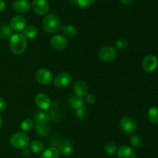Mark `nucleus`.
<instances>
[{"mask_svg": "<svg viewBox=\"0 0 158 158\" xmlns=\"http://www.w3.org/2000/svg\"><path fill=\"white\" fill-rule=\"evenodd\" d=\"M49 125L47 122H35V131L39 136H46L49 133Z\"/></svg>", "mask_w": 158, "mask_h": 158, "instance_id": "f3484780", "label": "nucleus"}, {"mask_svg": "<svg viewBox=\"0 0 158 158\" xmlns=\"http://www.w3.org/2000/svg\"><path fill=\"white\" fill-rule=\"evenodd\" d=\"M127 45H128L127 41L126 40H124V39H120V40H117V43H116V46H117V47L118 48V49H120V50L127 48Z\"/></svg>", "mask_w": 158, "mask_h": 158, "instance_id": "7c9ffc66", "label": "nucleus"}, {"mask_svg": "<svg viewBox=\"0 0 158 158\" xmlns=\"http://www.w3.org/2000/svg\"><path fill=\"white\" fill-rule=\"evenodd\" d=\"M50 44L52 47L56 50H63L67 47L68 40L63 36L56 34L51 38Z\"/></svg>", "mask_w": 158, "mask_h": 158, "instance_id": "6e6552de", "label": "nucleus"}, {"mask_svg": "<svg viewBox=\"0 0 158 158\" xmlns=\"http://www.w3.org/2000/svg\"><path fill=\"white\" fill-rule=\"evenodd\" d=\"M72 82V77L66 72H62L57 74L53 79V84L56 87L60 88L69 86Z\"/></svg>", "mask_w": 158, "mask_h": 158, "instance_id": "0eeeda50", "label": "nucleus"}, {"mask_svg": "<svg viewBox=\"0 0 158 158\" xmlns=\"http://www.w3.org/2000/svg\"><path fill=\"white\" fill-rule=\"evenodd\" d=\"M117 50L114 46H106L100 48L98 52V57L103 62H112L117 58Z\"/></svg>", "mask_w": 158, "mask_h": 158, "instance_id": "20e7f679", "label": "nucleus"}, {"mask_svg": "<svg viewBox=\"0 0 158 158\" xmlns=\"http://www.w3.org/2000/svg\"><path fill=\"white\" fill-rule=\"evenodd\" d=\"M96 2V0H77V4L82 9L91 7Z\"/></svg>", "mask_w": 158, "mask_h": 158, "instance_id": "c756f323", "label": "nucleus"}, {"mask_svg": "<svg viewBox=\"0 0 158 158\" xmlns=\"http://www.w3.org/2000/svg\"><path fill=\"white\" fill-rule=\"evenodd\" d=\"M130 141H131V143L132 144L133 147H136V148H140L143 144V139L137 134L132 135L130 138Z\"/></svg>", "mask_w": 158, "mask_h": 158, "instance_id": "bb28decb", "label": "nucleus"}, {"mask_svg": "<svg viewBox=\"0 0 158 158\" xmlns=\"http://www.w3.org/2000/svg\"><path fill=\"white\" fill-rule=\"evenodd\" d=\"M23 35L27 39H34L38 35V30L36 27L32 25H29L23 29Z\"/></svg>", "mask_w": 158, "mask_h": 158, "instance_id": "aec40b11", "label": "nucleus"}, {"mask_svg": "<svg viewBox=\"0 0 158 158\" xmlns=\"http://www.w3.org/2000/svg\"><path fill=\"white\" fill-rule=\"evenodd\" d=\"M63 34L66 37H75L77 34V29L73 25H65L62 27Z\"/></svg>", "mask_w": 158, "mask_h": 158, "instance_id": "5701e85b", "label": "nucleus"}, {"mask_svg": "<svg viewBox=\"0 0 158 158\" xmlns=\"http://www.w3.org/2000/svg\"><path fill=\"white\" fill-rule=\"evenodd\" d=\"M103 149H104V151L106 152L108 155H113L117 151V145H116L114 143L112 142H109L105 144Z\"/></svg>", "mask_w": 158, "mask_h": 158, "instance_id": "cd10ccee", "label": "nucleus"}, {"mask_svg": "<svg viewBox=\"0 0 158 158\" xmlns=\"http://www.w3.org/2000/svg\"><path fill=\"white\" fill-rule=\"evenodd\" d=\"M29 137L26 133H22V132H17L13 133L11 136L9 142L12 147L15 149H21L23 150L25 148H27L29 145Z\"/></svg>", "mask_w": 158, "mask_h": 158, "instance_id": "7ed1b4c3", "label": "nucleus"}, {"mask_svg": "<svg viewBox=\"0 0 158 158\" xmlns=\"http://www.w3.org/2000/svg\"><path fill=\"white\" fill-rule=\"evenodd\" d=\"M40 158H60V151L55 147H50L43 151Z\"/></svg>", "mask_w": 158, "mask_h": 158, "instance_id": "6ab92c4d", "label": "nucleus"}, {"mask_svg": "<svg viewBox=\"0 0 158 158\" xmlns=\"http://www.w3.org/2000/svg\"><path fill=\"white\" fill-rule=\"evenodd\" d=\"M35 78L38 83L43 85H47L52 82L53 76L49 70L46 68H41L35 72Z\"/></svg>", "mask_w": 158, "mask_h": 158, "instance_id": "423d86ee", "label": "nucleus"}, {"mask_svg": "<svg viewBox=\"0 0 158 158\" xmlns=\"http://www.w3.org/2000/svg\"><path fill=\"white\" fill-rule=\"evenodd\" d=\"M76 115H77V118L80 120H84L89 116V110H88L87 107L83 105L80 108H77L76 110Z\"/></svg>", "mask_w": 158, "mask_h": 158, "instance_id": "a878e982", "label": "nucleus"}, {"mask_svg": "<svg viewBox=\"0 0 158 158\" xmlns=\"http://www.w3.org/2000/svg\"><path fill=\"white\" fill-rule=\"evenodd\" d=\"M148 118L150 122L158 125V107H151L148 112Z\"/></svg>", "mask_w": 158, "mask_h": 158, "instance_id": "412c9836", "label": "nucleus"}, {"mask_svg": "<svg viewBox=\"0 0 158 158\" xmlns=\"http://www.w3.org/2000/svg\"><path fill=\"white\" fill-rule=\"evenodd\" d=\"M44 149V144L42 141L36 139L30 143V150L34 153H40Z\"/></svg>", "mask_w": 158, "mask_h": 158, "instance_id": "b1692460", "label": "nucleus"}, {"mask_svg": "<svg viewBox=\"0 0 158 158\" xmlns=\"http://www.w3.org/2000/svg\"><path fill=\"white\" fill-rule=\"evenodd\" d=\"M158 59L157 57L153 55L147 56L142 62V67L148 72L154 71L157 68Z\"/></svg>", "mask_w": 158, "mask_h": 158, "instance_id": "f8f14e48", "label": "nucleus"}, {"mask_svg": "<svg viewBox=\"0 0 158 158\" xmlns=\"http://www.w3.org/2000/svg\"><path fill=\"white\" fill-rule=\"evenodd\" d=\"M32 9L37 15H46L49 9V2L46 0H34L32 2Z\"/></svg>", "mask_w": 158, "mask_h": 158, "instance_id": "1a4fd4ad", "label": "nucleus"}, {"mask_svg": "<svg viewBox=\"0 0 158 158\" xmlns=\"http://www.w3.org/2000/svg\"><path fill=\"white\" fill-rule=\"evenodd\" d=\"M86 103H88L89 105H93V104L95 103L96 102V98L94 94H89L86 95Z\"/></svg>", "mask_w": 158, "mask_h": 158, "instance_id": "2f4dec72", "label": "nucleus"}, {"mask_svg": "<svg viewBox=\"0 0 158 158\" xmlns=\"http://www.w3.org/2000/svg\"><path fill=\"white\" fill-rule=\"evenodd\" d=\"M26 25V20L23 15H16L12 17L10 20V27L15 32H21Z\"/></svg>", "mask_w": 158, "mask_h": 158, "instance_id": "9b49d317", "label": "nucleus"}, {"mask_svg": "<svg viewBox=\"0 0 158 158\" xmlns=\"http://www.w3.org/2000/svg\"><path fill=\"white\" fill-rule=\"evenodd\" d=\"M73 89V91L76 95L83 98V96H86L87 94L89 88H88L86 82H85L84 81L79 80L75 82Z\"/></svg>", "mask_w": 158, "mask_h": 158, "instance_id": "4468645a", "label": "nucleus"}, {"mask_svg": "<svg viewBox=\"0 0 158 158\" xmlns=\"http://www.w3.org/2000/svg\"><path fill=\"white\" fill-rule=\"evenodd\" d=\"M43 28L49 33H55L62 28L60 19L56 14H47L43 20Z\"/></svg>", "mask_w": 158, "mask_h": 158, "instance_id": "f03ea898", "label": "nucleus"}, {"mask_svg": "<svg viewBox=\"0 0 158 158\" xmlns=\"http://www.w3.org/2000/svg\"><path fill=\"white\" fill-rule=\"evenodd\" d=\"M28 46L27 38L23 34L16 33L9 37V47L13 54L19 55L26 50Z\"/></svg>", "mask_w": 158, "mask_h": 158, "instance_id": "f257e3e1", "label": "nucleus"}, {"mask_svg": "<svg viewBox=\"0 0 158 158\" xmlns=\"http://www.w3.org/2000/svg\"><path fill=\"white\" fill-rule=\"evenodd\" d=\"M71 2H77V0H70Z\"/></svg>", "mask_w": 158, "mask_h": 158, "instance_id": "4c0bfd02", "label": "nucleus"}, {"mask_svg": "<svg viewBox=\"0 0 158 158\" xmlns=\"http://www.w3.org/2000/svg\"><path fill=\"white\" fill-rule=\"evenodd\" d=\"M6 9V2L4 0H0V12H3Z\"/></svg>", "mask_w": 158, "mask_h": 158, "instance_id": "f704fd0d", "label": "nucleus"}, {"mask_svg": "<svg viewBox=\"0 0 158 158\" xmlns=\"http://www.w3.org/2000/svg\"><path fill=\"white\" fill-rule=\"evenodd\" d=\"M73 142L69 139H66L64 141H63L60 143V147H59V151L63 156H70L73 153Z\"/></svg>", "mask_w": 158, "mask_h": 158, "instance_id": "dca6fc26", "label": "nucleus"}, {"mask_svg": "<svg viewBox=\"0 0 158 158\" xmlns=\"http://www.w3.org/2000/svg\"><path fill=\"white\" fill-rule=\"evenodd\" d=\"M68 104H69V107H70L72 109L77 110V108H80L81 106L84 105V100L83 99V98L80 97V96L77 95H73L71 96L69 99H68Z\"/></svg>", "mask_w": 158, "mask_h": 158, "instance_id": "a211bd4d", "label": "nucleus"}, {"mask_svg": "<svg viewBox=\"0 0 158 158\" xmlns=\"http://www.w3.org/2000/svg\"><path fill=\"white\" fill-rule=\"evenodd\" d=\"M120 3L124 5H131L134 2V0H118Z\"/></svg>", "mask_w": 158, "mask_h": 158, "instance_id": "c9c22d12", "label": "nucleus"}, {"mask_svg": "<svg viewBox=\"0 0 158 158\" xmlns=\"http://www.w3.org/2000/svg\"><path fill=\"white\" fill-rule=\"evenodd\" d=\"M6 106H7V103L6 101L3 98L0 97V112H2L6 110Z\"/></svg>", "mask_w": 158, "mask_h": 158, "instance_id": "473e14b6", "label": "nucleus"}, {"mask_svg": "<svg viewBox=\"0 0 158 158\" xmlns=\"http://www.w3.org/2000/svg\"><path fill=\"white\" fill-rule=\"evenodd\" d=\"M12 30L9 25L4 23L0 26V37L4 40L9 38L12 36Z\"/></svg>", "mask_w": 158, "mask_h": 158, "instance_id": "393cba45", "label": "nucleus"}, {"mask_svg": "<svg viewBox=\"0 0 158 158\" xmlns=\"http://www.w3.org/2000/svg\"><path fill=\"white\" fill-rule=\"evenodd\" d=\"M30 154H31V150H29V149H27V148L23 149V156H26V157H27V156H30Z\"/></svg>", "mask_w": 158, "mask_h": 158, "instance_id": "72a5a7b5", "label": "nucleus"}, {"mask_svg": "<svg viewBox=\"0 0 158 158\" xmlns=\"http://www.w3.org/2000/svg\"><path fill=\"white\" fill-rule=\"evenodd\" d=\"M34 126V122L32 119H26L21 122V129L25 132L30 131Z\"/></svg>", "mask_w": 158, "mask_h": 158, "instance_id": "c85d7f7f", "label": "nucleus"}, {"mask_svg": "<svg viewBox=\"0 0 158 158\" xmlns=\"http://www.w3.org/2000/svg\"><path fill=\"white\" fill-rule=\"evenodd\" d=\"M35 105L41 110H47L51 106V100L49 95L44 93H40L35 98Z\"/></svg>", "mask_w": 158, "mask_h": 158, "instance_id": "9d476101", "label": "nucleus"}, {"mask_svg": "<svg viewBox=\"0 0 158 158\" xmlns=\"http://www.w3.org/2000/svg\"><path fill=\"white\" fill-rule=\"evenodd\" d=\"M120 125L121 129L125 133L129 135L134 134L137 128L136 121L130 116H124L123 118H122L120 122Z\"/></svg>", "mask_w": 158, "mask_h": 158, "instance_id": "39448f33", "label": "nucleus"}, {"mask_svg": "<svg viewBox=\"0 0 158 158\" xmlns=\"http://www.w3.org/2000/svg\"><path fill=\"white\" fill-rule=\"evenodd\" d=\"M2 125H3V119H2V117L1 116V115H0V129L2 128Z\"/></svg>", "mask_w": 158, "mask_h": 158, "instance_id": "e433bc0d", "label": "nucleus"}, {"mask_svg": "<svg viewBox=\"0 0 158 158\" xmlns=\"http://www.w3.org/2000/svg\"><path fill=\"white\" fill-rule=\"evenodd\" d=\"M117 156L118 158H136L137 155L132 147L123 145L117 150Z\"/></svg>", "mask_w": 158, "mask_h": 158, "instance_id": "2eb2a0df", "label": "nucleus"}, {"mask_svg": "<svg viewBox=\"0 0 158 158\" xmlns=\"http://www.w3.org/2000/svg\"><path fill=\"white\" fill-rule=\"evenodd\" d=\"M12 9L19 13H26L30 9V2L28 0H15L12 3Z\"/></svg>", "mask_w": 158, "mask_h": 158, "instance_id": "ddd939ff", "label": "nucleus"}, {"mask_svg": "<svg viewBox=\"0 0 158 158\" xmlns=\"http://www.w3.org/2000/svg\"><path fill=\"white\" fill-rule=\"evenodd\" d=\"M34 119L36 122H47L49 120V116L45 110H38L34 115Z\"/></svg>", "mask_w": 158, "mask_h": 158, "instance_id": "4be33fe9", "label": "nucleus"}]
</instances>
